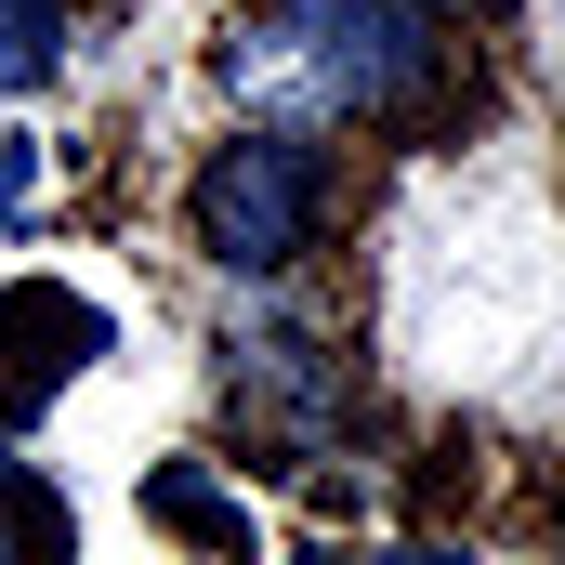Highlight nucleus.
I'll return each instance as SVG.
<instances>
[{
	"label": "nucleus",
	"instance_id": "f257e3e1",
	"mask_svg": "<svg viewBox=\"0 0 565 565\" xmlns=\"http://www.w3.org/2000/svg\"><path fill=\"white\" fill-rule=\"evenodd\" d=\"M224 79L277 132H342V119H408L447 79L434 0H264L224 40Z\"/></svg>",
	"mask_w": 565,
	"mask_h": 565
},
{
	"label": "nucleus",
	"instance_id": "f03ea898",
	"mask_svg": "<svg viewBox=\"0 0 565 565\" xmlns=\"http://www.w3.org/2000/svg\"><path fill=\"white\" fill-rule=\"evenodd\" d=\"M316 211H329L316 132H237V145H211V171H198V250L224 277H289L316 250Z\"/></svg>",
	"mask_w": 565,
	"mask_h": 565
},
{
	"label": "nucleus",
	"instance_id": "7ed1b4c3",
	"mask_svg": "<svg viewBox=\"0 0 565 565\" xmlns=\"http://www.w3.org/2000/svg\"><path fill=\"white\" fill-rule=\"evenodd\" d=\"M79 355H106V316H93L79 289H13V302H0V408H13V422L53 408V395L79 382Z\"/></svg>",
	"mask_w": 565,
	"mask_h": 565
},
{
	"label": "nucleus",
	"instance_id": "20e7f679",
	"mask_svg": "<svg viewBox=\"0 0 565 565\" xmlns=\"http://www.w3.org/2000/svg\"><path fill=\"white\" fill-rule=\"evenodd\" d=\"M224 355H237V369H224L237 395H264L302 447H329V422H342V369L316 355V329H277V316H264V329H237Z\"/></svg>",
	"mask_w": 565,
	"mask_h": 565
},
{
	"label": "nucleus",
	"instance_id": "39448f33",
	"mask_svg": "<svg viewBox=\"0 0 565 565\" xmlns=\"http://www.w3.org/2000/svg\"><path fill=\"white\" fill-rule=\"evenodd\" d=\"M145 513H158V526H184V540H211V553H250V513L224 500V473H211V460H158V473H145Z\"/></svg>",
	"mask_w": 565,
	"mask_h": 565
},
{
	"label": "nucleus",
	"instance_id": "423d86ee",
	"mask_svg": "<svg viewBox=\"0 0 565 565\" xmlns=\"http://www.w3.org/2000/svg\"><path fill=\"white\" fill-rule=\"evenodd\" d=\"M0 565H66V500L0 447Z\"/></svg>",
	"mask_w": 565,
	"mask_h": 565
},
{
	"label": "nucleus",
	"instance_id": "0eeeda50",
	"mask_svg": "<svg viewBox=\"0 0 565 565\" xmlns=\"http://www.w3.org/2000/svg\"><path fill=\"white\" fill-rule=\"evenodd\" d=\"M53 53H66V0H0V93L53 79Z\"/></svg>",
	"mask_w": 565,
	"mask_h": 565
},
{
	"label": "nucleus",
	"instance_id": "6e6552de",
	"mask_svg": "<svg viewBox=\"0 0 565 565\" xmlns=\"http://www.w3.org/2000/svg\"><path fill=\"white\" fill-rule=\"evenodd\" d=\"M26 184H40V145H0V224L26 211Z\"/></svg>",
	"mask_w": 565,
	"mask_h": 565
},
{
	"label": "nucleus",
	"instance_id": "1a4fd4ad",
	"mask_svg": "<svg viewBox=\"0 0 565 565\" xmlns=\"http://www.w3.org/2000/svg\"><path fill=\"white\" fill-rule=\"evenodd\" d=\"M355 565H473L460 540H395V553H355Z\"/></svg>",
	"mask_w": 565,
	"mask_h": 565
},
{
	"label": "nucleus",
	"instance_id": "9d476101",
	"mask_svg": "<svg viewBox=\"0 0 565 565\" xmlns=\"http://www.w3.org/2000/svg\"><path fill=\"white\" fill-rule=\"evenodd\" d=\"M434 13H447V0H434Z\"/></svg>",
	"mask_w": 565,
	"mask_h": 565
},
{
	"label": "nucleus",
	"instance_id": "9b49d317",
	"mask_svg": "<svg viewBox=\"0 0 565 565\" xmlns=\"http://www.w3.org/2000/svg\"><path fill=\"white\" fill-rule=\"evenodd\" d=\"M553 565H565V553H553Z\"/></svg>",
	"mask_w": 565,
	"mask_h": 565
}]
</instances>
